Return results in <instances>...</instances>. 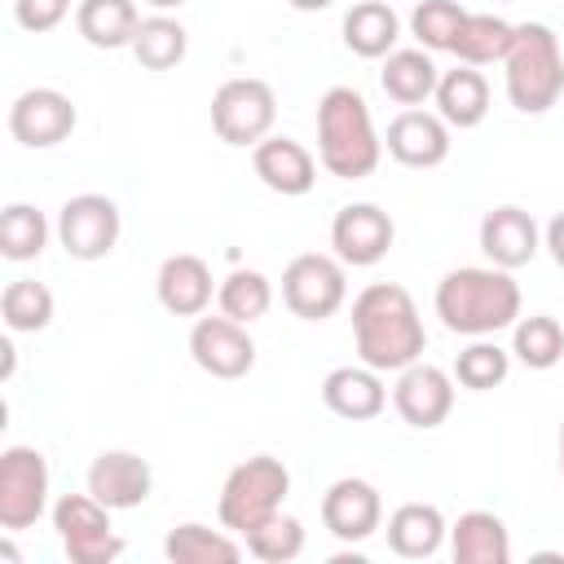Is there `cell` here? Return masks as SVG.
Instances as JSON below:
<instances>
[{"label": "cell", "instance_id": "6da1fadb", "mask_svg": "<svg viewBox=\"0 0 564 564\" xmlns=\"http://www.w3.org/2000/svg\"><path fill=\"white\" fill-rule=\"evenodd\" d=\"M352 339H357V357L379 375L414 366L427 348L423 317L410 291L397 282H370L352 300Z\"/></svg>", "mask_w": 564, "mask_h": 564}, {"label": "cell", "instance_id": "7a4b0ae2", "mask_svg": "<svg viewBox=\"0 0 564 564\" xmlns=\"http://www.w3.org/2000/svg\"><path fill=\"white\" fill-rule=\"evenodd\" d=\"M436 317L454 335H498L520 317V282L498 264H463L436 282Z\"/></svg>", "mask_w": 564, "mask_h": 564}, {"label": "cell", "instance_id": "3957f363", "mask_svg": "<svg viewBox=\"0 0 564 564\" xmlns=\"http://www.w3.org/2000/svg\"><path fill=\"white\" fill-rule=\"evenodd\" d=\"M317 159L339 181H361L383 159V137L375 132L370 106L348 84L326 88L317 101Z\"/></svg>", "mask_w": 564, "mask_h": 564}, {"label": "cell", "instance_id": "277c9868", "mask_svg": "<svg viewBox=\"0 0 564 564\" xmlns=\"http://www.w3.org/2000/svg\"><path fill=\"white\" fill-rule=\"evenodd\" d=\"M507 101L520 115H546L564 97V48L546 22H520L502 57Z\"/></svg>", "mask_w": 564, "mask_h": 564}, {"label": "cell", "instance_id": "5b68a950", "mask_svg": "<svg viewBox=\"0 0 564 564\" xmlns=\"http://www.w3.org/2000/svg\"><path fill=\"white\" fill-rule=\"evenodd\" d=\"M286 494H291V471H286V463L273 458V454H256V458L238 463V467L225 476L216 516H220L225 529L247 533V529H256L260 520L278 516Z\"/></svg>", "mask_w": 564, "mask_h": 564}, {"label": "cell", "instance_id": "8992f818", "mask_svg": "<svg viewBox=\"0 0 564 564\" xmlns=\"http://www.w3.org/2000/svg\"><path fill=\"white\" fill-rule=\"evenodd\" d=\"M278 97L264 79L238 75L212 93V128L225 145H260L273 132Z\"/></svg>", "mask_w": 564, "mask_h": 564}, {"label": "cell", "instance_id": "52a82bcc", "mask_svg": "<svg viewBox=\"0 0 564 564\" xmlns=\"http://www.w3.org/2000/svg\"><path fill=\"white\" fill-rule=\"evenodd\" d=\"M348 300V278L339 256L304 251L282 269V304L304 317V322H326L344 308Z\"/></svg>", "mask_w": 564, "mask_h": 564}, {"label": "cell", "instance_id": "ba28073f", "mask_svg": "<svg viewBox=\"0 0 564 564\" xmlns=\"http://www.w3.org/2000/svg\"><path fill=\"white\" fill-rule=\"evenodd\" d=\"M53 529L75 564H110L123 551V538L110 524V507L93 494H62L53 502Z\"/></svg>", "mask_w": 564, "mask_h": 564}, {"label": "cell", "instance_id": "9c48e42d", "mask_svg": "<svg viewBox=\"0 0 564 564\" xmlns=\"http://www.w3.org/2000/svg\"><path fill=\"white\" fill-rule=\"evenodd\" d=\"M48 511V463L35 445H9L0 454V529H31Z\"/></svg>", "mask_w": 564, "mask_h": 564}, {"label": "cell", "instance_id": "30bf717a", "mask_svg": "<svg viewBox=\"0 0 564 564\" xmlns=\"http://www.w3.org/2000/svg\"><path fill=\"white\" fill-rule=\"evenodd\" d=\"M119 229H123L119 207L106 194H75L57 212V242L66 247L70 260H101V256H110L115 242H119Z\"/></svg>", "mask_w": 564, "mask_h": 564}, {"label": "cell", "instance_id": "8fae6325", "mask_svg": "<svg viewBox=\"0 0 564 564\" xmlns=\"http://www.w3.org/2000/svg\"><path fill=\"white\" fill-rule=\"evenodd\" d=\"M189 357L212 379H242L256 366V344L242 322L234 317H198L189 326Z\"/></svg>", "mask_w": 564, "mask_h": 564}, {"label": "cell", "instance_id": "7c38bea8", "mask_svg": "<svg viewBox=\"0 0 564 564\" xmlns=\"http://www.w3.org/2000/svg\"><path fill=\"white\" fill-rule=\"evenodd\" d=\"M75 123H79V110L62 88H26L9 106V132L26 150H48V145L66 141L75 132Z\"/></svg>", "mask_w": 564, "mask_h": 564}, {"label": "cell", "instance_id": "4fadbf2b", "mask_svg": "<svg viewBox=\"0 0 564 564\" xmlns=\"http://www.w3.org/2000/svg\"><path fill=\"white\" fill-rule=\"evenodd\" d=\"M392 238H397V225L383 207L375 203H348L335 212L330 220V247L344 264L352 269H370L379 264L388 251H392Z\"/></svg>", "mask_w": 564, "mask_h": 564}, {"label": "cell", "instance_id": "5bb4252c", "mask_svg": "<svg viewBox=\"0 0 564 564\" xmlns=\"http://www.w3.org/2000/svg\"><path fill=\"white\" fill-rule=\"evenodd\" d=\"M392 405L410 427H423V432L441 427L454 410V379L432 361H414V366L397 370Z\"/></svg>", "mask_w": 564, "mask_h": 564}, {"label": "cell", "instance_id": "9a60e30c", "mask_svg": "<svg viewBox=\"0 0 564 564\" xmlns=\"http://www.w3.org/2000/svg\"><path fill=\"white\" fill-rule=\"evenodd\" d=\"M322 524L339 542H366L383 524V498L370 480L344 476L322 494Z\"/></svg>", "mask_w": 564, "mask_h": 564}, {"label": "cell", "instance_id": "2e32d148", "mask_svg": "<svg viewBox=\"0 0 564 564\" xmlns=\"http://www.w3.org/2000/svg\"><path fill=\"white\" fill-rule=\"evenodd\" d=\"M154 489V471L141 454L132 449H101L88 467V494L97 502H106L110 511H132L150 498Z\"/></svg>", "mask_w": 564, "mask_h": 564}, {"label": "cell", "instance_id": "e0dca14e", "mask_svg": "<svg viewBox=\"0 0 564 564\" xmlns=\"http://www.w3.org/2000/svg\"><path fill=\"white\" fill-rule=\"evenodd\" d=\"M388 154L405 167H441L449 159V123L432 110H401L383 137Z\"/></svg>", "mask_w": 564, "mask_h": 564}, {"label": "cell", "instance_id": "ac0fdd59", "mask_svg": "<svg viewBox=\"0 0 564 564\" xmlns=\"http://www.w3.org/2000/svg\"><path fill=\"white\" fill-rule=\"evenodd\" d=\"M538 247H542V229H538V220L524 207L502 203V207L485 212V220H480V251L489 256V264L520 269V264H529L538 256Z\"/></svg>", "mask_w": 564, "mask_h": 564}, {"label": "cell", "instance_id": "d6986e66", "mask_svg": "<svg viewBox=\"0 0 564 564\" xmlns=\"http://www.w3.org/2000/svg\"><path fill=\"white\" fill-rule=\"evenodd\" d=\"M251 167H256V176L273 189V194H282V198H300V194H308L313 189V181H317V159L295 141V137H264L260 145H251Z\"/></svg>", "mask_w": 564, "mask_h": 564}, {"label": "cell", "instance_id": "ffe728a7", "mask_svg": "<svg viewBox=\"0 0 564 564\" xmlns=\"http://www.w3.org/2000/svg\"><path fill=\"white\" fill-rule=\"evenodd\" d=\"M322 401H326L330 414H339L348 423H366V419H379L383 414L388 388H383L379 370H370L366 361L361 366H335L322 379Z\"/></svg>", "mask_w": 564, "mask_h": 564}, {"label": "cell", "instance_id": "44dd1931", "mask_svg": "<svg viewBox=\"0 0 564 564\" xmlns=\"http://www.w3.org/2000/svg\"><path fill=\"white\" fill-rule=\"evenodd\" d=\"M154 291H159V304L172 317H203V308L212 304V269H207L203 256L176 251L159 264Z\"/></svg>", "mask_w": 564, "mask_h": 564}, {"label": "cell", "instance_id": "7402d4cb", "mask_svg": "<svg viewBox=\"0 0 564 564\" xmlns=\"http://www.w3.org/2000/svg\"><path fill=\"white\" fill-rule=\"evenodd\" d=\"M449 524L441 516V507L432 502H401L392 516H388V546L392 555L401 560H427L441 551Z\"/></svg>", "mask_w": 564, "mask_h": 564}, {"label": "cell", "instance_id": "603a6c76", "mask_svg": "<svg viewBox=\"0 0 564 564\" xmlns=\"http://www.w3.org/2000/svg\"><path fill=\"white\" fill-rule=\"evenodd\" d=\"M449 551L458 564H507L511 533L494 511H463L449 524Z\"/></svg>", "mask_w": 564, "mask_h": 564}, {"label": "cell", "instance_id": "cb8c5ba5", "mask_svg": "<svg viewBox=\"0 0 564 564\" xmlns=\"http://www.w3.org/2000/svg\"><path fill=\"white\" fill-rule=\"evenodd\" d=\"M401 40V18L392 4L383 0H357L348 13H344V44L348 53L375 62V57H388Z\"/></svg>", "mask_w": 564, "mask_h": 564}, {"label": "cell", "instance_id": "d4e9b609", "mask_svg": "<svg viewBox=\"0 0 564 564\" xmlns=\"http://www.w3.org/2000/svg\"><path fill=\"white\" fill-rule=\"evenodd\" d=\"M379 84L383 93L397 101V106H423L427 97H436V84H441V70L432 62L427 48H392L383 57V70H379Z\"/></svg>", "mask_w": 564, "mask_h": 564}, {"label": "cell", "instance_id": "484cf974", "mask_svg": "<svg viewBox=\"0 0 564 564\" xmlns=\"http://www.w3.org/2000/svg\"><path fill=\"white\" fill-rule=\"evenodd\" d=\"M436 115L449 128H476L489 115V79L476 66H454L441 70L436 84Z\"/></svg>", "mask_w": 564, "mask_h": 564}, {"label": "cell", "instance_id": "4316f807", "mask_svg": "<svg viewBox=\"0 0 564 564\" xmlns=\"http://www.w3.org/2000/svg\"><path fill=\"white\" fill-rule=\"evenodd\" d=\"M75 26L93 48H132L141 13L132 0H79Z\"/></svg>", "mask_w": 564, "mask_h": 564}, {"label": "cell", "instance_id": "83f0119b", "mask_svg": "<svg viewBox=\"0 0 564 564\" xmlns=\"http://www.w3.org/2000/svg\"><path fill=\"white\" fill-rule=\"evenodd\" d=\"M163 555L172 564H238L242 560V546L229 533H220V529H207L198 520H185V524L167 529Z\"/></svg>", "mask_w": 564, "mask_h": 564}, {"label": "cell", "instance_id": "f1b7e54d", "mask_svg": "<svg viewBox=\"0 0 564 564\" xmlns=\"http://www.w3.org/2000/svg\"><path fill=\"white\" fill-rule=\"evenodd\" d=\"M516 40V22L507 18H494V13H467L449 53L463 62V66H489V62H502L507 48Z\"/></svg>", "mask_w": 564, "mask_h": 564}, {"label": "cell", "instance_id": "f546056e", "mask_svg": "<svg viewBox=\"0 0 564 564\" xmlns=\"http://www.w3.org/2000/svg\"><path fill=\"white\" fill-rule=\"evenodd\" d=\"M185 53H189V35L176 18H167V13L141 18V26L132 35V57L145 70H172L176 62H185Z\"/></svg>", "mask_w": 564, "mask_h": 564}, {"label": "cell", "instance_id": "4dcf8cb0", "mask_svg": "<svg viewBox=\"0 0 564 564\" xmlns=\"http://www.w3.org/2000/svg\"><path fill=\"white\" fill-rule=\"evenodd\" d=\"M216 304H220L225 317L251 326V322H260V317L269 313V304H273V282H269L260 269H234V273L216 286Z\"/></svg>", "mask_w": 564, "mask_h": 564}, {"label": "cell", "instance_id": "1f68e13d", "mask_svg": "<svg viewBox=\"0 0 564 564\" xmlns=\"http://www.w3.org/2000/svg\"><path fill=\"white\" fill-rule=\"evenodd\" d=\"M511 352L529 370H551L564 357V326L555 317H546V313L516 317V326H511Z\"/></svg>", "mask_w": 564, "mask_h": 564}, {"label": "cell", "instance_id": "d6a6232c", "mask_svg": "<svg viewBox=\"0 0 564 564\" xmlns=\"http://www.w3.org/2000/svg\"><path fill=\"white\" fill-rule=\"evenodd\" d=\"M0 313H4V326L13 335H35L53 322V291L35 278H18L4 286L0 295Z\"/></svg>", "mask_w": 564, "mask_h": 564}, {"label": "cell", "instance_id": "836d02e7", "mask_svg": "<svg viewBox=\"0 0 564 564\" xmlns=\"http://www.w3.org/2000/svg\"><path fill=\"white\" fill-rule=\"evenodd\" d=\"M48 247V220L31 203H9L0 212V251L4 260H35Z\"/></svg>", "mask_w": 564, "mask_h": 564}, {"label": "cell", "instance_id": "e575fe53", "mask_svg": "<svg viewBox=\"0 0 564 564\" xmlns=\"http://www.w3.org/2000/svg\"><path fill=\"white\" fill-rule=\"evenodd\" d=\"M242 542H247V551L256 555V560H264V564H286V560H295L300 551H304V524L295 520V516H269V520H260L256 529H247L242 533Z\"/></svg>", "mask_w": 564, "mask_h": 564}, {"label": "cell", "instance_id": "d590c367", "mask_svg": "<svg viewBox=\"0 0 564 564\" xmlns=\"http://www.w3.org/2000/svg\"><path fill=\"white\" fill-rule=\"evenodd\" d=\"M467 9L458 0H419L414 13H410V31L419 40V48L427 53H449L458 26H463Z\"/></svg>", "mask_w": 564, "mask_h": 564}, {"label": "cell", "instance_id": "8d00e7d4", "mask_svg": "<svg viewBox=\"0 0 564 564\" xmlns=\"http://www.w3.org/2000/svg\"><path fill=\"white\" fill-rule=\"evenodd\" d=\"M507 375H511V352L498 348V344H489L485 335H480L476 344H467V348L458 352V361H454V379H458L463 388H471V392H489V388H498Z\"/></svg>", "mask_w": 564, "mask_h": 564}, {"label": "cell", "instance_id": "74e56055", "mask_svg": "<svg viewBox=\"0 0 564 564\" xmlns=\"http://www.w3.org/2000/svg\"><path fill=\"white\" fill-rule=\"evenodd\" d=\"M66 13H70V0H13V18L31 35H44V31L62 26Z\"/></svg>", "mask_w": 564, "mask_h": 564}, {"label": "cell", "instance_id": "f35d334b", "mask_svg": "<svg viewBox=\"0 0 564 564\" xmlns=\"http://www.w3.org/2000/svg\"><path fill=\"white\" fill-rule=\"evenodd\" d=\"M542 242H546V251H551V260H555V264L564 269V212L546 220V229H542Z\"/></svg>", "mask_w": 564, "mask_h": 564}, {"label": "cell", "instance_id": "ab89813d", "mask_svg": "<svg viewBox=\"0 0 564 564\" xmlns=\"http://www.w3.org/2000/svg\"><path fill=\"white\" fill-rule=\"evenodd\" d=\"M291 9H300V13H317V9H330L335 0H286Z\"/></svg>", "mask_w": 564, "mask_h": 564}, {"label": "cell", "instance_id": "60d3db41", "mask_svg": "<svg viewBox=\"0 0 564 564\" xmlns=\"http://www.w3.org/2000/svg\"><path fill=\"white\" fill-rule=\"evenodd\" d=\"M145 4H150V9H159V13H167V9H181L185 0H145Z\"/></svg>", "mask_w": 564, "mask_h": 564}, {"label": "cell", "instance_id": "b9f144b4", "mask_svg": "<svg viewBox=\"0 0 564 564\" xmlns=\"http://www.w3.org/2000/svg\"><path fill=\"white\" fill-rule=\"evenodd\" d=\"M560 471H564V423H560Z\"/></svg>", "mask_w": 564, "mask_h": 564}, {"label": "cell", "instance_id": "7bdbcfd3", "mask_svg": "<svg viewBox=\"0 0 564 564\" xmlns=\"http://www.w3.org/2000/svg\"><path fill=\"white\" fill-rule=\"evenodd\" d=\"M502 4H511V0H502Z\"/></svg>", "mask_w": 564, "mask_h": 564}]
</instances>
